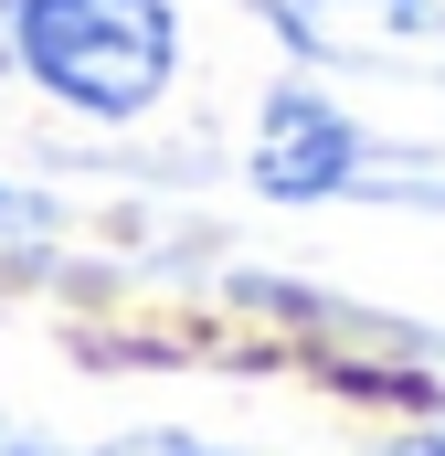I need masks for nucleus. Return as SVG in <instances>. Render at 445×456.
<instances>
[{
    "instance_id": "7ed1b4c3",
    "label": "nucleus",
    "mask_w": 445,
    "mask_h": 456,
    "mask_svg": "<svg viewBox=\"0 0 445 456\" xmlns=\"http://www.w3.org/2000/svg\"><path fill=\"white\" fill-rule=\"evenodd\" d=\"M107 456H222V446H202V436H127V446H107Z\"/></svg>"
},
{
    "instance_id": "f03ea898",
    "label": "nucleus",
    "mask_w": 445,
    "mask_h": 456,
    "mask_svg": "<svg viewBox=\"0 0 445 456\" xmlns=\"http://www.w3.org/2000/svg\"><path fill=\"white\" fill-rule=\"evenodd\" d=\"M350 159H360V138H350V117H339V107H319V96H276V107H265L255 181H265L276 202L339 191V181H350Z\"/></svg>"
},
{
    "instance_id": "39448f33",
    "label": "nucleus",
    "mask_w": 445,
    "mask_h": 456,
    "mask_svg": "<svg viewBox=\"0 0 445 456\" xmlns=\"http://www.w3.org/2000/svg\"><path fill=\"white\" fill-rule=\"evenodd\" d=\"M392 456H445V436H414V446H392Z\"/></svg>"
},
{
    "instance_id": "20e7f679",
    "label": "nucleus",
    "mask_w": 445,
    "mask_h": 456,
    "mask_svg": "<svg viewBox=\"0 0 445 456\" xmlns=\"http://www.w3.org/2000/svg\"><path fill=\"white\" fill-rule=\"evenodd\" d=\"M43 224V202H21V191H0V233H32Z\"/></svg>"
},
{
    "instance_id": "f257e3e1",
    "label": "nucleus",
    "mask_w": 445,
    "mask_h": 456,
    "mask_svg": "<svg viewBox=\"0 0 445 456\" xmlns=\"http://www.w3.org/2000/svg\"><path fill=\"white\" fill-rule=\"evenodd\" d=\"M11 43L32 64V86H53L64 107L138 117L170 86L181 21H170V0H21L11 11Z\"/></svg>"
},
{
    "instance_id": "423d86ee",
    "label": "nucleus",
    "mask_w": 445,
    "mask_h": 456,
    "mask_svg": "<svg viewBox=\"0 0 445 456\" xmlns=\"http://www.w3.org/2000/svg\"><path fill=\"white\" fill-rule=\"evenodd\" d=\"M0 456H32V446H0Z\"/></svg>"
}]
</instances>
